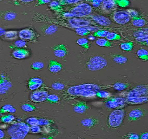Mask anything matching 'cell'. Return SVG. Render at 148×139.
<instances>
[{
    "label": "cell",
    "mask_w": 148,
    "mask_h": 139,
    "mask_svg": "<svg viewBox=\"0 0 148 139\" xmlns=\"http://www.w3.org/2000/svg\"><path fill=\"white\" fill-rule=\"evenodd\" d=\"M113 84H100L94 83H84L73 86L65 91L64 95L70 99L79 98H90L96 96V92L101 90L113 88Z\"/></svg>",
    "instance_id": "1"
},
{
    "label": "cell",
    "mask_w": 148,
    "mask_h": 139,
    "mask_svg": "<svg viewBox=\"0 0 148 139\" xmlns=\"http://www.w3.org/2000/svg\"><path fill=\"white\" fill-rule=\"evenodd\" d=\"M30 130V127L27 124L19 122L12 125L8 129L7 132L12 139H23L27 135Z\"/></svg>",
    "instance_id": "2"
},
{
    "label": "cell",
    "mask_w": 148,
    "mask_h": 139,
    "mask_svg": "<svg viewBox=\"0 0 148 139\" xmlns=\"http://www.w3.org/2000/svg\"><path fill=\"white\" fill-rule=\"evenodd\" d=\"M108 62L104 57L100 55L90 56L84 63V67L90 71H96L107 67Z\"/></svg>",
    "instance_id": "3"
},
{
    "label": "cell",
    "mask_w": 148,
    "mask_h": 139,
    "mask_svg": "<svg viewBox=\"0 0 148 139\" xmlns=\"http://www.w3.org/2000/svg\"><path fill=\"white\" fill-rule=\"evenodd\" d=\"M126 115V111L123 108L114 110L108 117L107 125L110 129H119L123 124Z\"/></svg>",
    "instance_id": "4"
},
{
    "label": "cell",
    "mask_w": 148,
    "mask_h": 139,
    "mask_svg": "<svg viewBox=\"0 0 148 139\" xmlns=\"http://www.w3.org/2000/svg\"><path fill=\"white\" fill-rule=\"evenodd\" d=\"M93 8L88 3H80L72 8L70 13L74 18H81L87 17L92 13Z\"/></svg>",
    "instance_id": "5"
},
{
    "label": "cell",
    "mask_w": 148,
    "mask_h": 139,
    "mask_svg": "<svg viewBox=\"0 0 148 139\" xmlns=\"http://www.w3.org/2000/svg\"><path fill=\"white\" fill-rule=\"evenodd\" d=\"M66 22L69 27L73 28L99 26L97 24L85 18H66Z\"/></svg>",
    "instance_id": "6"
},
{
    "label": "cell",
    "mask_w": 148,
    "mask_h": 139,
    "mask_svg": "<svg viewBox=\"0 0 148 139\" xmlns=\"http://www.w3.org/2000/svg\"><path fill=\"white\" fill-rule=\"evenodd\" d=\"M19 38L25 42L33 43L38 42L40 35L32 28H26L21 30L19 31Z\"/></svg>",
    "instance_id": "7"
},
{
    "label": "cell",
    "mask_w": 148,
    "mask_h": 139,
    "mask_svg": "<svg viewBox=\"0 0 148 139\" xmlns=\"http://www.w3.org/2000/svg\"><path fill=\"white\" fill-rule=\"evenodd\" d=\"M126 104V98L123 97L109 98L105 101L104 105L108 109H119L125 107Z\"/></svg>",
    "instance_id": "8"
},
{
    "label": "cell",
    "mask_w": 148,
    "mask_h": 139,
    "mask_svg": "<svg viewBox=\"0 0 148 139\" xmlns=\"http://www.w3.org/2000/svg\"><path fill=\"white\" fill-rule=\"evenodd\" d=\"M147 110L142 107H136L131 109L127 115V118L129 122H134L141 120L146 117Z\"/></svg>",
    "instance_id": "9"
},
{
    "label": "cell",
    "mask_w": 148,
    "mask_h": 139,
    "mask_svg": "<svg viewBox=\"0 0 148 139\" xmlns=\"http://www.w3.org/2000/svg\"><path fill=\"white\" fill-rule=\"evenodd\" d=\"M12 85V81L8 75L4 72H0V96L7 94Z\"/></svg>",
    "instance_id": "10"
},
{
    "label": "cell",
    "mask_w": 148,
    "mask_h": 139,
    "mask_svg": "<svg viewBox=\"0 0 148 139\" xmlns=\"http://www.w3.org/2000/svg\"><path fill=\"white\" fill-rule=\"evenodd\" d=\"M110 15L112 20L119 25L126 24L131 20L130 16L126 11L113 12Z\"/></svg>",
    "instance_id": "11"
},
{
    "label": "cell",
    "mask_w": 148,
    "mask_h": 139,
    "mask_svg": "<svg viewBox=\"0 0 148 139\" xmlns=\"http://www.w3.org/2000/svg\"><path fill=\"white\" fill-rule=\"evenodd\" d=\"M147 85H141L135 87L126 93V98L138 97L148 95Z\"/></svg>",
    "instance_id": "12"
},
{
    "label": "cell",
    "mask_w": 148,
    "mask_h": 139,
    "mask_svg": "<svg viewBox=\"0 0 148 139\" xmlns=\"http://www.w3.org/2000/svg\"><path fill=\"white\" fill-rule=\"evenodd\" d=\"M84 18L89 19L97 24V25L101 26V27L109 26L112 24V22L110 19L106 17V16L101 15H90Z\"/></svg>",
    "instance_id": "13"
},
{
    "label": "cell",
    "mask_w": 148,
    "mask_h": 139,
    "mask_svg": "<svg viewBox=\"0 0 148 139\" xmlns=\"http://www.w3.org/2000/svg\"><path fill=\"white\" fill-rule=\"evenodd\" d=\"M71 105L74 112L80 115L86 113L90 108L87 101L82 100H76Z\"/></svg>",
    "instance_id": "14"
},
{
    "label": "cell",
    "mask_w": 148,
    "mask_h": 139,
    "mask_svg": "<svg viewBox=\"0 0 148 139\" xmlns=\"http://www.w3.org/2000/svg\"><path fill=\"white\" fill-rule=\"evenodd\" d=\"M55 56L61 59H64L69 55V50L66 45L60 44L51 48Z\"/></svg>",
    "instance_id": "15"
},
{
    "label": "cell",
    "mask_w": 148,
    "mask_h": 139,
    "mask_svg": "<svg viewBox=\"0 0 148 139\" xmlns=\"http://www.w3.org/2000/svg\"><path fill=\"white\" fill-rule=\"evenodd\" d=\"M48 93L44 90H36L31 93L30 100L34 103H40L46 101Z\"/></svg>",
    "instance_id": "16"
},
{
    "label": "cell",
    "mask_w": 148,
    "mask_h": 139,
    "mask_svg": "<svg viewBox=\"0 0 148 139\" xmlns=\"http://www.w3.org/2000/svg\"><path fill=\"white\" fill-rule=\"evenodd\" d=\"M117 6L114 4L113 0L111 1H103L99 10L100 11L103 13H113L114 10H116Z\"/></svg>",
    "instance_id": "17"
},
{
    "label": "cell",
    "mask_w": 148,
    "mask_h": 139,
    "mask_svg": "<svg viewBox=\"0 0 148 139\" xmlns=\"http://www.w3.org/2000/svg\"><path fill=\"white\" fill-rule=\"evenodd\" d=\"M100 124V121L96 117H90L81 120V124L84 127L92 129L98 126Z\"/></svg>",
    "instance_id": "18"
},
{
    "label": "cell",
    "mask_w": 148,
    "mask_h": 139,
    "mask_svg": "<svg viewBox=\"0 0 148 139\" xmlns=\"http://www.w3.org/2000/svg\"><path fill=\"white\" fill-rule=\"evenodd\" d=\"M30 55L29 51L24 48L14 49L11 54V56L13 58L18 60L25 59Z\"/></svg>",
    "instance_id": "19"
},
{
    "label": "cell",
    "mask_w": 148,
    "mask_h": 139,
    "mask_svg": "<svg viewBox=\"0 0 148 139\" xmlns=\"http://www.w3.org/2000/svg\"><path fill=\"white\" fill-rule=\"evenodd\" d=\"M17 16V13L13 10H0V18L5 21H13L16 19Z\"/></svg>",
    "instance_id": "20"
},
{
    "label": "cell",
    "mask_w": 148,
    "mask_h": 139,
    "mask_svg": "<svg viewBox=\"0 0 148 139\" xmlns=\"http://www.w3.org/2000/svg\"><path fill=\"white\" fill-rule=\"evenodd\" d=\"M59 27L54 25L44 24L41 27L40 30L42 33L46 35H52L58 31Z\"/></svg>",
    "instance_id": "21"
},
{
    "label": "cell",
    "mask_w": 148,
    "mask_h": 139,
    "mask_svg": "<svg viewBox=\"0 0 148 139\" xmlns=\"http://www.w3.org/2000/svg\"><path fill=\"white\" fill-rule=\"evenodd\" d=\"M109 56L113 62L119 65H124L128 61L127 57L120 54L111 53L109 54Z\"/></svg>",
    "instance_id": "22"
},
{
    "label": "cell",
    "mask_w": 148,
    "mask_h": 139,
    "mask_svg": "<svg viewBox=\"0 0 148 139\" xmlns=\"http://www.w3.org/2000/svg\"><path fill=\"white\" fill-rule=\"evenodd\" d=\"M48 70L52 73H58L62 70L63 66L61 63L55 60L49 61L48 65Z\"/></svg>",
    "instance_id": "23"
},
{
    "label": "cell",
    "mask_w": 148,
    "mask_h": 139,
    "mask_svg": "<svg viewBox=\"0 0 148 139\" xmlns=\"http://www.w3.org/2000/svg\"><path fill=\"white\" fill-rule=\"evenodd\" d=\"M126 99L127 105H139L148 102V95L138 97L126 98Z\"/></svg>",
    "instance_id": "24"
},
{
    "label": "cell",
    "mask_w": 148,
    "mask_h": 139,
    "mask_svg": "<svg viewBox=\"0 0 148 139\" xmlns=\"http://www.w3.org/2000/svg\"><path fill=\"white\" fill-rule=\"evenodd\" d=\"M18 31L16 30H9L6 31L1 38L3 40L6 41H13L18 39Z\"/></svg>",
    "instance_id": "25"
},
{
    "label": "cell",
    "mask_w": 148,
    "mask_h": 139,
    "mask_svg": "<svg viewBox=\"0 0 148 139\" xmlns=\"http://www.w3.org/2000/svg\"><path fill=\"white\" fill-rule=\"evenodd\" d=\"M136 57L138 59L143 62L148 60V52L147 50L143 48L138 49L135 53Z\"/></svg>",
    "instance_id": "26"
},
{
    "label": "cell",
    "mask_w": 148,
    "mask_h": 139,
    "mask_svg": "<svg viewBox=\"0 0 148 139\" xmlns=\"http://www.w3.org/2000/svg\"><path fill=\"white\" fill-rule=\"evenodd\" d=\"M132 24L134 26L137 28H142L146 25L147 22L144 18H143L141 16L137 18L132 19L131 20Z\"/></svg>",
    "instance_id": "27"
},
{
    "label": "cell",
    "mask_w": 148,
    "mask_h": 139,
    "mask_svg": "<svg viewBox=\"0 0 148 139\" xmlns=\"http://www.w3.org/2000/svg\"><path fill=\"white\" fill-rule=\"evenodd\" d=\"M96 44L101 47L112 48L114 47V44L106 39L100 38L96 40Z\"/></svg>",
    "instance_id": "28"
},
{
    "label": "cell",
    "mask_w": 148,
    "mask_h": 139,
    "mask_svg": "<svg viewBox=\"0 0 148 139\" xmlns=\"http://www.w3.org/2000/svg\"><path fill=\"white\" fill-rule=\"evenodd\" d=\"M16 108L12 105L7 104L3 105L0 108V115L6 113H13L16 112Z\"/></svg>",
    "instance_id": "29"
},
{
    "label": "cell",
    "mask_w": 148,
    "mask_h": 139,
    "mask_svg": "<svg viewBox=\"0 0 148 139\" xmlns=\"http://www.w3.org/2000/svg\"><path fill=\"white\" fill-rule=\"evenodd\" d=\"M49 6L51 10L57 13H60L63 10V6L59 4L58 1H51L49 3Z\"/></svg>",
    "instance_id": "30"
},
{
    "label": "cell",
    "mask_w": 148,
    "mask_h": 139,
    "mask_svg": "<svg viewBox=\"0 0 148 139\" xmlns=\"http://www.w3.org/2000/svg\"><path fill=\"white\" fill-rule=\"evenodd\" d=\"M133 83H123L117 82L114 83L113 88L118 91H122L128 88Z\"/></svg>",
    "instance_id": "31"
},
{
    "label": "cell",
    "mask_w": 148,
    "mask_h": 139,
    "mask_svg": "<svg viewBox=\"0 0 148 139\" xmlns=\"http://www.w3.org/2000/svg\"><path fill=\"white\" fill-rule=\"evenodd\" d=\"M26 46L27 42L23 40H20L12 43L9 45V47L12 49H16L23 48L24 47H26Z\"/></svg>",
    "instance_id": "32"
},
{
    "label": "cell",
    "mask_w": 148,
    "mask_h": 139,
    "mask_svg": "<svg viewBox=\"0 0 148 139\" xmlns=\"http://www.w3.org/2000/svg\"><path fill=\"white\" fill-rule=\"evenodd\" d=\"M134 47V42H125L120 44V48L122 50L125 52H130L132 51Z\"/></svg>",
    "instance_id": "33"
},
{
    "label": "cell",
    "mask_w": 148,
    "mask_h": 139,
    "mask_svg": "<svg viewBox=\"0 0 148 139\" xmlns=\"http://www.w3.org/2000/svg\"><path fill=\"white\" fill-rule=\"evenodd\" d=\"M76 43L78 45L85 49H88L90 47L89 41L85 38H81L78 39L76 41Z\"/></svg>",
    "instance_id": "34"
},
{
    "label": "cell",
    "mask_w": 148,
    "mask_h": 139,
    "mask_svg": "<svg viewBox=\"0 0 148 139\" xmlns=\"http://www.w3.org/2000/svg\"><path fill=\"white\" fill-rule=\"evenodd\" d=\"M148 35V30L147 28H140L138 30L134 31L132 36L134 38Z\"/></svg>",
    "instance_id": "35"
},
{
    "label": "cell",
    "mask_w": 148,
    "mask_h": 139,
    "mask_svg": "<svg viewBox=\"0 0 148 139\" xmlns=\"http://www.w3.org/2000/svg\"><path fill=\"white\" fill-rule=\"evenodd\" d=\"M134 41L138 45L147 46L148 35L143 36L134 38Z\"/></svg>",
    "instance_id": "36"
},
{
    "label": "cell",
    "mask_w": 148,
    "mask_h": 139,
    "mask_svg": "<svg viewBox=\"0 0 148 139\" xmlns=\"http://www.w3.org/2000/svg\"><path fill=\"white\" fill-rule=\"evenodd\" d=\"M110 33V31L108 30L99 29L97 31H94L91 35L95 37L106 38Z\"/></svg>",
    "instance_id": "37"
},
{
    "label": "cell",
    "mask_w": 148,
    "mask_h": 139,
    "mask_svg": "<svg viewBox=\"0 0 148 139\" xmlns=\"http://www.w3.org/2000/svg\"><path fill=\"white\" fill-rule=\"evenodd\" d=\"M75 32L81 36H86L91 33V31L87 28H75Z\"/></svg>",
    "instance_id": "38"
},
{
    "label": "cell",
    "mask_w": 148,
    "mask_h": 139,
    "mask_svg": "<svg viewBox=\"0 0 148 139\" xmlns=\"http://www.w3.org/2000/svg\"><path fill=\"white\" fill-rule=\"evenodd\" d=\"M44 66V63L42 62H34L30 65V68L35 71H38L42 69Z\"/></svg>",
    "instance_id": "39"
},
{
    "label": "cell",
    "mask_w": 148,
    "mask_h": 139,
    "mask_svg": "<svg viewBox=\"0 0 148 139\" xmlns=\"http://www.w3.org/2000/svg\"><path fill=\"white\" fill-rule=\"evenodd\" d=\"M96 96L100 98L108 99L111 97L112 95L110 92L101 90L96 92Z\"/></svg>",
    "instance_id": "40"
},
{
    "label": "cell",
    "mask_w": 148,
    "mask_h": 139,
    "mask_svg": "<svg viewBox=\"0 0 148 139\" xmlns=\"http://www.w3.org/2000/svg\"><path fill=\"white\" fill-rule=\"evenodd\" d=\"M106 38L111 42L121 40L122 37L120 35L115 33L110 32Z\"/></svg>",
    "instance_id": "41"
},
{
    "label": "cell",
    "mask_w": 148,
    "mask_h": 139,
    "mask_svg": "<svg viewBox=\"0 0 148 139\" xmlns=\"http://www.w3.org/2000/svg\"><path fill=\"white\" fill-rule=\"evenodd\" d=\"M14 116L12 115H6L2 116L0 118V121L4 123H9L14 120Z\"/></svg>",
    "instance_id": "42"
},
{
    "label": "cell",
    "mask_w": 148,
    "mask_h": 139,
    "mask_svg": "<svg viewBox=\"0 0 148 139\" xmlns=\"http://www.w3.org/2000/svg\"><path fill=\"white\" fill-rule=\"evenodd\" d=\"M21 108L23 111L27 112H31L34 111L36 109V107L34 105L28 104H25L21 105Z\"/></svg>",
    "instance_id": "43"
},
{
    "label": "cell",
    "mask_w": 148,
    "mask_h": 139,
    "mask_svg": "<svg viewBox=\"0 0 148 139\" xmlns=\"http://www.w3.org/2000/svg\"><path fill=\"white\" fill-rule=\"evenodd\" d=\"M46 100L51 104H58L60 101V99L57 95L50 94L47 95Z\"/></svg>",
    "instance_id": "44"
},
{
    "label": "cell",
    "mask_w": 148,
    "mask_h": 139,
    "mask_svg": "<svg viewBox=\"0 0 148 139\" xmlns=\"http://www.w3.org/2000/svg\"><path fill=\"white\" fill-rule=\"evenodd\" d=\"M66 85L63 83L60 82H56L52 83L51 87L56 90H62L65 88Z\"/></svg>",
    "instance_id": "45"
},
{
    "label": "cell",
    "mask_w": 148,
    "mask_h": 139,
    "mask_svg": "<svg viewBox=\"0 0 148 139\" xmlns=\"http://www.w3.org/2000/svg\"><path fill=\"white\" fill-rule=\"evenodd\" d=\"M117 6L123 8L127 7L130 5V2L127 0H113Z\"/></svg>",
    "instance_id": "46"
},
{
    "label": "cell",
    "mask_w": 148,
    "mask_h": 139,
    "mask_svg": "<svg viewBox=\"0 0 148 139\" xmlns=\"http://www.w3.org/2000/svg\"><path fill=\"white\" fill-rule=\"evenodd\" d=\"M59 4L62 6L63 5H75L77 4L80 2H82V1H70V0H62V1H58Z\"/></svg>",
    "instance_id": "47"
},
{
    "label": "cell",
    "mask_w": 148,
    "mask_h": 139,
    "mask_svg": "<svg viewBox=\"0 0 148 139\" xmlns=\"http://www.w3.org/2000/svg\"><path fill=\"white\" fill-rule=\"evenodd\" d=\"M126 12L129 14L131 19L140 16L139 13L137 11L135 10L132 9H128V10H126Z\"/></svg>",
    "instance_id": "48"
},
{
    "label": "cell",
    "mask_w": 148,
    "mask_h": 139,
    "mask_svg": "<svg viewBox=\"0 0 148 139\" xmlns=\"http://www.w3.org/2000/svg\"><path fill=\"white\" fill-rule=\"evenodd\" d=\"M122 138L126 139H139V136L137 133H129L123 136Z\"/></svg>",
    "instance_id": "49"
},
{
    "label": "cell",
    "mask_w": 148,
    "mask_h": 139,
    "mask_svg": "<svg viewBox=\"0 0 148 139\" xmlns=\"http://www.w3.org/2000/svg\"><path fill=\"white\" fill-rule=\"evenodd\" d=\"M27 124L29 125L33 126L38 124V119L35 117H32L28 118L26 120Z\"/></svg>",
    "instance_id": "50"
},
{
    "label": "cell",
    "mask_w": 148,
    "mask_h": 139,
    "mask_svg": "<svg viewBox=\"0 0 148 139\" xmlns=\"http://www.w3.org/2000/svg\"><path fill=\"white\" fill-rule=\"evenodd\" d=\"M28 83H35V84L40 83V84H43V81L42 79H40L38 77H33L29 80Z\"/></svg>",
    "instance_id": "51"
},
{
    "label": "cell",
    "mask_w": 148,
    "mask_h": 139,
    "mask_svg": "<svg viewBox=\"0 0 148 139\" xmlns=\"http://www.w3.org/2000/svg\"><path fill=\"white\" fill-rule=\"evenodd\" d=\"M42 85V84H40V83L35 84V83H28V88L31 91L36 90L40 88Z\"/></svg>",
    "instance_id": "52"
},
{
    "label": "cell",
    "mask_w": 148,
    "mask_h": 139,
    "mask_svg": "<svg viewBox=\"0 0 148 139\" xmlns=\"http://www.w3.org/2000/svg\"><path fill=\"white\" fill-rule=\"evenodd\" d=\"M30 131L32 133H39L41 132V128L40 127L39 125H38L31 126L30 127Z\"/></svg>",
    "instance_id": "53"
},
{
    "label": "cell",
    "mask_w": 148,
    "mask_h": 139,
    "mask_svg": "<svg viewBox=\"0 0 148 139\" xmlns=\"http://www.w3.org/2000/svg\"><path fill=\"white\" fill-rule=\"evenodd\" d=\"M51 124V122L49 120L47 119H44V118H40L38 119V125L39 126H45L49 125Z\"/></svg>",
    "instance_id": "54"
},
{
    "label": "cell",
    "mask_w": 148,
    "mask_h": 139,
    "mask_svg": "<svg viewBox=\"0 0 148 139\" xmlns=\"http://www.w3.org/2000/svg\"><path fill=\"white\" fill-rule=\"evenodd\" d=\"M88 2H89L91 3V5H92L93 7L97 8H99L101 5V3L103 1H87Z\"/></svg>",
    "instance_id": "55"
},
{
    "label": "cell",
    "mask_w": 148,
    "mask_h": 139,
    "mask_svg": "<svg viewBox=\"0 0 148 139\" xmlns=\"http://www.w3.org/2000/svg\"><path fill=\"white\" fill-rule=\"evenodd\" d=\"M37 3L35 5V6H38L41 5H44V4H49L51 2V1H47V0H39L37 1Z\"/></svg>",
    "instance_id": "56"
},
{
    "label": "cell",
    "mask_w": 148,
    "mask_h": 139,
    "mask_svg": "<svg viewBox=\"0 0 148 139\" xmlns=\"http://www.w3.org/2000/svg\"><path fill=\"white\" fill-rule=\"evenodd\" d=\"M139 136V139H148V132H143Z\"/></svg>",
    "instance_id": "57"
},
{
    "label": "cell",
    "mask_w": 148,
    "mask_h": 139,
    "mask_svg": "<svg viewBox=\"0 0 148 139\" xmlns=\"http://www.w3.org/2000/svg\"><path fill=\"white\" fill-rule=\"evenodd\" d=\"M6 30L4 28L0 27V37H1L5 34Z\"/></svg>",
    "instance_id": "58"
},
{
    "label": "cell",
    "mask_w": 148,
    "mask_h": 139,
    "mask_svg": "<svg viewBox=\"0 0 148 139\" xmlns=\"http://www.w3.org/2000/svg\"><path fill=\"white\" fill-rule=\"evenodd\" d=\"M5 132H3V130L0 129V139L4 138H5Z\"/></svg>",
    "instance_id": "59"
},
{
    "label": "cell",
    "mask_w": 148,
    "mask_h": 139,
    "mask_svg": "<svg viewBox=\"0 0 148 139\" xmlns=\"http://www.w3.org/2000/svg\"><path fill=\"white\" fill-rule=\"evenodd\" d=\"M19 1L21 2H22L23 3H31V2H34V1H32V0H31V1H25V0H24V1Z\"/></svg>",
    "instance_id": "60"
},
{
    "label": "cell",
    "mask_w": 148,
    "mask_h": 139,
    "mask_svg": "<svg viewBox=\"0 0 148 139\" xmlns=\"http://www.w3.org/2000/svg\"></svg>",
    "instance_id": "61"
}]
</instances>
